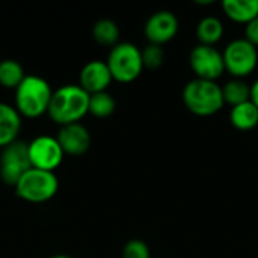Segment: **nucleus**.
I'll return each mask as SVG.
<instances>
[{"mask_svg":"<svg viewBox=\"0 0 258 258\" xmlns=\"http://www.w3.org/2000/svg\"><path fill=\"white\" fill-rule=\"evenodd\" d=\"M112 79L119 83H130L136 80L142 70V51L132 42H118L110 48L106 60Z\"/></svg>","mask_w":258,"mask_h":258,"instance_id":"5","label":"nucleus"},{"mask_svg":"<svg viewBox=\"0 0 258 258\" xmlns=\"http://www.w3.org/2000/svg\"><path fill=\"white\" fill-rule=\"evenodd\" d=\"M18 198L30 204H44L53 200L59 190V178L56 172L36 168L27 169L14 186Z\"/></svg>","mask_w":258,"mask_h":258,"instance_id":"4","label":"nucleus"},{"mask_svg":"<svg viewBox=\"0 0 258 258\" xmlns=\"http://www.w3.org/2000/svg\"><path fill=\"white\" fill-rule=\"evenodd\" d=\"M56 139L59 141L65 156H83L91 147V133L82 122L60 127Z\"/></svg>","mask_w":258,"mask_h":258,"instance_id":"12","label":"nucleus"},{"mask_svg":"<svg viewBox=\"0 0 258 258\" xmlns=\"http://www.w3.org/2000/svg\"><path fill=\"white\" fill-rule=\"evenodd\" d=\"M189 63L197 76L195 79L216 82L225 73L222 53L210 45H195L189 54Z\"/></svg>","mask_w":258,"mask_h":258,"instance_id":"9","label":"nucleus"},{"mask_svg":"<svg viewBox=\"0 0 258 258\" xmlns=\"http://www.w3.org/2000/svg\"><path fill=\"white\" fill-rule=\"evenodd\" d=\"M24 67L15 59H3L0 60V86L6 89H17L18 85L26 77Z\"/></svg>","mask_w":258,"mask_h":258,"instance_id":"17","label":"nucleus"},{"mask_svg":"<svg viewBox=\"0 0 258 258\" xmlns=\"http://www.w3.org/2000/svg\"><path fill=\"white\" fill-rule=\"evenodd\" d=\"M251 101L258 107V79L251 85Z\"/></svg>","mask_w":258,"mask_h":258,"instance_id":"24","label":"nucleus"},{"mask_svg":"<svg viewBox=\"0 0 258 258\" xmlns=\"http://www.w3.org/2000/svg\"><path fill=\"white\" fill-rule=\"evenodd\" d=\"M116 109L115 98L106 91L89 97V113L95 118H107Z\"/></svg>","mask_w":258,"mask_h":258,"instance_id":"20","label":"nucleus"},{"mask_svg":"<svg viewBox=\"0 0 258 258\" xmlns=\"http://www.w3.org/2000/svg\"><path fill=\"white\" fill-rule=\"evenodd\" d=\"M53 89L50 83L36 74H27L15 89L14 107L21 118L35 119L48 112Z\"/></svg>","mask_w":258,"mask_h":258,"instance_id":"2","label":"nucleus"},{"mask_svg":"<svg viewBox=\"0 0 258 258\" xmlns=\"http://www.w3.org/2000/svg\"><path fill=\"white\" fill-rule=\"evenodd\" d=\"M50 258H71L70 255H67V254H56V255H51Z\"/></svg>","mask_w":258,"mask_h":258,"instance_id":"25","label":"nucleus"},{"mask_svg":"<svg viewBox=\"0 0 258 258\" xmlns=\"http://www.w3.org/2000/svg\"><path fill=\"white\" fill-rule=\"evenodd\" d=\"M230 122L242 132L252 130L258 125V107L252 101L234 106L230 110Z\"/></svg>","mask_w":258,"mask_h":258,"instance_id":"15","label":"nucleus"},{"mask_svg":"<svg viewBox=\"0 0 258 258\" xmlns=\"http://www.w3.org/2000/svg\"><path fill=\"white\" fill-rule=\"evenodd\" d=\"M222 9L231 21L246 26L258 17V0H225Z\"/></svg>","mask_w":258,"mask_h":258,"instance_id":"14","label":"nucleus"},{"mask_svg":"<svg viewBox=\"0 0 258 258\" xmlns=\"http://www.w3.org/2000/svg\"><path fill=\"white\" fill-rule=\"evenodd\" d=\"M183 103L194 115L212 116L225 104L222 86L212 80L194 79L183 89Z\"/></svg>","mask_w":258,"mask_h":258,"instance_id":"3","label":"nucleus"},{"mask_svg":"<svg viewBox=\"0 0 258 258\" xmlns=\"http://www.w3.org/2000/svg\"><path fill=\"white\" fill-rule=\"evenodd\" d=\"M142 51V62H144V68L148 70H157L163 65L165 60V51L162 48V45H156V44H148L147 47H144Z\"/></svg>","mask_w":258,"mask_h":258,"instance_id":"21","label":"nucleus"},{"mask_svg":"<svg viewBox=\"0 0 258 258\" xmlns=\"http://www.w3.org/2000/svg\"><path fill=\"white\" fill-rule=\"evenodd\" d=\"M89 97L79 83L62 85L53 91L47 115L59 127L80 122L89 113Z\"/></svg>","mask_w":258,"mask_h":258,"instance_id":"1","label":"nucleus"},{"mask_svg":"<svg viewBox=\"0 0 258 258\" xmlns=\"http://www.w3.org/2000/svg\"><path fill=\"white\" fill-rule=\"evenodd\" d=\"M112 74L106 60H89L83 65L79 74V86L83 88L89 95L106 92L112 83Z\"/></svg>","mask_w":258,"mask_h":258,"instance_id":"11","label":"nucleus"},{"mask_svg":"<svg viewBox=\"0 0 258 258\" xmlns=\"http://www.w3.org/2000/svg\"><path fill=\"white\" fill-rule=\"evenodd\" d=\"M178 32V18L171 11L154 12L144 26L145 38L150 44L163 45L175 38Z\"/></svg>","mask_w":258,"mask_h":258,"instance_id":"10","label":"nucleus"},{"mask_svg":"<svg viewBox=\"0 0 258 258\" xmlns=\"http://www.w3.org/2000/svg\"><path fill=\"white\" fill-rule=\"evenodd\" d=\"M30 166L48 172H54L63 162L65 153L56 136L39 135L27 142Z\"/></svg>","mask_w":258,"mask_h":258,"instance_id":"7","label":"nucleus"},{"mask_svg":"<svg viewBox=\"0 0 258 258\" xmlns=\"http://www.w3.org/2000/svg\"><path fill=\"white\" fill-rule=\"evenodd\" d=\"M27 142L15 141L0 153V180L6 186H15L21 175L30 169Z\"/></svg>","mask_w":258,"mask_h":258,"instance_id":"8","label":"nucleus"},{"mask_svg":"<svg viewBox=\"0 0 258 258\" xmlns=\"http://www.w3.org/2000/svg\"><path fill=\"white\" fill-rule=\"evenodd\" d=\"M224 101L231 107L251 101V86L243 79H231L222 86Z\"/></svg>","mask_w":258,"mask_h":258,"instance_id":"18","label":"nucleus"},{"mask_svg":"<svg viewBox=\"0 0 258 258\" xmlns=\"http://www.w3.org/2000/svg\"><path fill=\"white\" fill-rule=\"evenodd\" d=\"M225 71L234 79H243L254 73L258 63V50L245 38L231 41L222 53Z\"/></svg>","mask_w":258,"mask_h":258,"instance_id":"6","label":"nucleus"},{"mask_svg":"<svg viewBox=\"0 0 258 258\" xmlns=\"http://www.w3.org/2000/svg\"><path fill=\"white\" fill-rule=\"evenodd\" d=\"M92 36L94 39L106 47H115L119 39V27L113 20L101 18L95 21L92 27Z\"/></svg>","mask_w":258,"mask_h":258,"instance_id":"19","label":"nucleus"},{"mask_svg":"<svg viewBox=\"0 0 258 258\" xmlns=\"http://www.w3.org/2000/svg\"><path fill=\"white\" fill-rule=\"evenodd\" d=\"M23 127V118L14 107L0 101V150L18 141V135Z\"/></svg>","mask_w":258,"mask_h":258,"instance_id":"13","label":"nucleus"},{"mask_svg":"<svg viewBox=\"0 0 258 258\" xmlns=\"http://www.w3.org/2000/svg\"><path fill=\"white\" fill-rule=\"evenodd\" d=\"M224 36V24L218 17H204L197 26V38L200 44L215 47Z\"/></svg>","mask_w":258,"mask_h":258,"instance_id":"16","label":"nucleus"},{"mask_svg":"<svg viewBox=\"0 0 258 258\" xmlns=\"http://www.w3.org/2000/svg\"><path fill=\"white\" fill-rule=\"evenodd\" d=\"M122 258H150V248L144 240L133 239L125 243L122 249Z\"/></svg>","mask_w":258,"mask_h":258,"instance_id":"22","label":"nucleus"},{"mask_svg":"<svg viewBox=\"0 0 258 258\" xmlns=\"http://www.w3.org/2000/svg\"><path fill=\"white\" fill-rule=\"evenodd\" d=\"M245 39L258 47V17L245 26Z\"/></svg>","mask_w":258,"mask_h":258,"instance_id":"23","label":"nucleus"}]
</instances>
